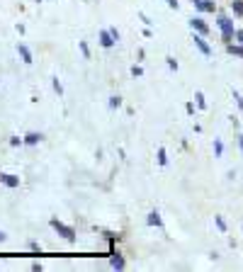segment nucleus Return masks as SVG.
<instances>
[{"label":"nucleus","instance_id":"1","mask_svg":"<svg viewBox=\"0 0 243 272\" xmlns=\"http://www.w3.org/2000/svg\"><path fill=\"white\" fill-rule=\"evenodd\" d=\"M217 24L221 27V34H224V42L231 44V39L236 37V29H233V22L226 17V15H219V20H217Z\"/></svg>","mask_w":243,"mask_h":272},{"label":"nucleus","instance_id":"2","mask_svg":"<svg viewBox=\"0 0 243 272\" xmlns=\"http://www.w3.org/2000/svg\"><path fill=\"white\" fill-rule=\"evenodd\" d=\"M51 229H54L58 236H64L68 243H76V231L71 229V226H66V224H61L58 219H51Z\"/></svg>","mask_w":243,"mask_h":272},{"label":"nucleus","instance_id":"3","mask_svg":"<svg viewBox=\"0 0 243 272\" xmlns=\"http://www.w3.org/2000/svg\"><path fill=\"white\" fill-rule=\"evenodd\" d=\"M190 27H192L197 34H202V37H207V34H209V27L204 24L202 17H192V20H190Z\"/></svg>","mask_w":243,"mask_h":272},{"label":"nucleus","instance_id":"4","mask_svg":"<svg viewBox=\"0 0 243 272\" xmlns=\"http://www.w3.org/2000/svg\"><path fill=\"white\" fill-rule=\"evenodd\" d=\"M192 42H195V46H197V49H199V51H202L204 56H209V54H211V46L204 42V37H202V34H195V37H192Z\"/></svg>","mask_w":243,"mask_h":272},{"label":"nucleus","instance_id":"5","mask_svg":"<svg viewBox=\"0 0 243 272\" xmlns=\"http://www.w3.org/2000/svg\"><path fill=\"white\" fill-rule=\"evenodd\" d=\"M195 3V8L202 12H217V5H214V0H192Z\"/></svg>","mask_w":243,"mask_h":272},{"label":"nucleus","instance_id":"6","mask_svg":"<svg viewBox=\"0 0 243 272\" xmlns=\"http://www.w3.org/2000/svg\"><path fill=\"white\" fill-rule=\"evenodd\" d=\"M0 183L8 187H20V177H15V175H8V173H0Z\"/></svg>","mask_w":243,"mask_h":272},{"label":"nucleus","instance_id":"7","mask_svg":"<svg viewBox=\"0 0 243 272\" xmlns=\"http://www.w3.org/2000/svg\"><path fill=\"white\" fill-rule=\"evenodd\" d=\"M100 44L105 46V49H112L114 46V37L110 34V29H105V32H100Z\"/></svg>","mask_w":243,"mask_h":272},{"label":"nucleus","instance_id":"8","mask_svg":"<svg viewBox=\"0 0 243 272\" xmlns=\"http://www.w3.org/2000/svg\"><path fill=\"white\" fill-rule=\"evenodd\" d=\"M146 221H148V226H158V229L163 226V219H161V214H158V211H151Z\"/></svg>","mask_w":243,"mask_h":272},{"label":"nucleus","instance_id":"9","mask_svg":"<svg viewBox=\"0 0 243 272\" xmlns=\"http://www.w3.org/2000/svg\"><path fill=\"white\" fill-rule=\"evenodd\" d=\"M17 51H20V56H22L24 64H32V51H29L24 44H17Z\"/></svg>","mask_w":243,"mask_h":272},{"label":"nucleus","instance_id":"10","mask_svg":"<svg viewBox=\"0 0 243 272\" xmlns=\"http://www.w3.org/2000/svg\"><path fill=\"white\" fill-rule=\"evenodd\" d=\"M42 141V134H27V136H24V143H29V146H37V143Z\"/></svg>","mask_w":243,"mask_h":272},{"label":"nucleus","instance_id":"11","mask_svg":"<svg viewBox=\"0 0 243 272\" xmlns=\"http://www.w3.org/2000/svg\"><path fill=\"white\" fill-rule=\"evenodd\" d=\"M110 262H112V267H117V270H122V267H124V258H122L119 253H114V255L110 258Z\"/></svg>","mask_w":243,"mask_h":272},{"label":"nucleus","instance_id":"12","mask_svg":"<svg viewBox=\"0 0 243 272\" xmlns=\"http://www.w3.org/2000/svg\"><path fill=\"white\" fill-rule=\"evenodd\" d=\"M231 10H233V15H236V17H243V0H233Z\"/></svg>","mask_w":243,"mask_h":272},{"label":"nucleus","instance_id":"13","mask_svg":"<svg viewBox=\"0 0 243 272\" xmlns=\"http://www.w3.org/2000/svg\"><path fill=\"white\" fill-rule=\"evenodd\" d=\"M226 51L233 56H241L243 58V46H233V44H226Z\"/></svg>","mask_w":243,"mask_h":272},{"label":"nucleus","instance_id":"14","mask_svg":"<svg viewBox=\"0 0 243 272\" xmlns=\"http://www.w3.org/2000/svg\"><path fill=\"white\" fill-rule=\"evenodd\" d=\"M166 163H168L166 148H158V165H166Z\"/></svg>","mask_w":243,"mask_h":272},{"label":"nucleus","instance_id":"15","mask_svg":"<svg viewBox=\"0 0 243 272\" xmlns=\"http://www.w3.org/2000/svg\"><path fill=\"white\" fill-rule=\"evenodd\" d=\"M195 100H197V107L199 109L207 107V102H204V95H202V93H195Z\"/></svg>","mask_w":243,"mask_h":272},{"label":"nucleus","instance_id":"16","mask_svg":"<svg viewBox=\"0 0 243 272\" xmlns=\"http://www.w3.org/2000/svg\"><path fill=\"white\" fill-rule=\"evenodd\" d=\"M78 46H80V54L85 56V58H90V49H88V44H85V42H78Z\"/></svg>","mask_w":243,"mask_h":272},{"label":"nucleus","instance_id":"17","mask_svg":"<svg viewBox=\"0 0 243 272\" xmlns=\"http://www.w3.org/2000/svg\"><path fill=\"white\" fill-rule=\"evenodd\" d=\"M166 61H168V68H170V71H177V61L173 58V56H168Z\"/></svg>","mask_w":243,"mask_h":272},{"label":"nucleus","instance_id":"18","mask_svg":"<svg viewBox=\"0 0 243 272\" xmlns=\"http://www.w3.org/2000/svg\"><path fill=\"white\" fill-rule=\"evenodd\" d=\"M119 105H122V98H117V95H114V98H110V107H114V109H117V107H119Z\"/></svg>","mask_w":243,"mask_h":272},{"label":"nucleus","instance_id":"19","mask_svg":"<svg viewBox=\"0 0 243 272\" xmlns=\"http://www.w3.org/2000/svg\"><path fill=\"white\" fill-rule=\"evenodd\" d=\"M214 153H217V156H221V153H224V146H221V141H214Z\"/></svg>","mask_w":243,"mask_h":272},{"label":"nucleus","instance_id":"20","mask_svg":"<svg viewBox=\"0 0 243 272\" xmlns=\"http://www.w3.org/2000/svg\"><path fill=\"white\" fill-rule=\"evenodd\" d=\"M54 90H56V93H58V95H61V93H64V85H61V83H58V78H54Z\"/></svg>","mask_w":243,"mask_h":272},{"label":"nucleus","instance_id":"21","mask_svg":"<svg viewBox=\"0 0 243 272\" xmlns=\"http://www.w3.org/2000/svg\"><path fill=\"white\" fill-rule=\"evenodd\" d=\"M132 76H136V78H139V76H144V71H141V66H134V68H132Z\"/></svg>","mask_w":243,"mask_h":272},{"label":"nucleus","instance_id":"22","mask_svg":"<svg viewBox=\"0 0 243 272\" xmlns=\"http://www.w3.org/2000/svg\"><path fill=\"white\" fill-rule=\"evenodd\" d=\"M214 221H217V226H219V231H226V224H224V219H221V217H217Z\"/></svg>","mask_w":243,"mask_h":272},{"label":"nucleus","instance_id":"23","mask_svg":"<svg viewBox=\"0 0 243 272\" xmlns=\"http://www.w3.org/2000/svg\"><path fill=\"white\" fill-rule=\"evenodd\" d=\"M233 100H236V105H238V107L243 109V98H241V95H238V93H233Z\"/></svg>","mask_w":243,"mask_h":272},{"label":"nucleus","instance_id":"24","mask_svg":"<svg viewBox=\"0 0 243 272\" xmlns=\"http://www.w3.org/2000/svg\"><path fill=\"white\" fill-rule=\"evenodd\" d=\"M166 3H168V8H173V10L180 8V3H177V0H166Z\"/></svg>","mask_w":243,"mask_h":272},{"label":"nucleus","instance_id":"25","mask_svg":"<svg viewBox=\"0 0 243 272\" xmlns=\"http://www.w3.org/2000/svg\"><path fill=\"white\" fill-rule=\"evenodd\" d=\"M110 34L114 37V42H119V32H117V27H110Z\"/></svg>","mask_w":243,"mask_h":272},{"label":"nucleus","instance_id":"26","mask_svg":"<svg viewBox=\"0 0 243 272\" xmlns=\"http://www.w3.org/2000/svg\"><path fill=\"white\" fill-rule=\"evenodd\" d=\"M29 251H32V253H39V243H37V240H32V243H29Z\"/></svg>","mask_w":243,"mask_h":272},{"label":"nucleus","instance_id":"27","mask_svg":"<svg viewBox=\"0 0 243 272\" xmlns=\"http://www.w3.org/2000/svg\"><path fill=\"white\" fill-rule=\"evenodd\" d=\"M22 141H24V139H17V136H12V139H10V146H20Z\"/></svg>","mask_w":243,"mask_h":272},{"label":"nucleus","instance_id":"28","mask_svg":"<svg viewBox=\"0 0 243 272\" xmlns=\"http://www.w3.org/2000/svg\"><path fill=\"white\" fill-rule=\"evenodd\" d=\"M236 39L241 42V46H243V29H236Z\"/></svg>","mask_w":243,"mask_h":272},{"label":"nucleus","instance_id":"29","mask_svg":"<svg viewBox=\"0 0 243 272\" xmlns=\"http://www.w3.org/2000/svg\"><path fill=\"white\" fill-rule=\"evenodd\" d=\"M185 109H188V114H192V112H195V105H192V102H188V105H185Z\"/></svg>","mask_w":243,"mask_h":272},{"label":"nucleus","instance_id":"30","mask_svg":"<svg viewBox=\"0 0 243 272\" xmlns=\"http://www.w3.org/2000/svg\"><path fill=\"white\" fill-rule=\"evenodd\" d=\"M5 238H8V236H5V231H0V243H3Z\"/></svg>","mask_w":243,"mask_h":272},{"label":"nucleus","instance_id":"31","mask_svg":"<svg viewBox=\"0 0 243 272\" xmlns=\"http://www.w3.org/2000/svg\"><path fill=\"white\" fill-rule=\"evenodd\" d=\"M238 146H241V153H243V136H238Z\"/></svg>","mask_w":243,"mask_h":272},{"label":"nucleus","instance_id":"32","mask_svg":"<svg viewBox=\"0 0 243 272\" xmlns=\"http://www.w3.org/2000/svg\"><path fill=\"white\" fill-rule=\"evenodd\" d=\"M37 3H42V0H37Z\"/></svg>","mask_w":243,"mask_h":272}]
</instances>
